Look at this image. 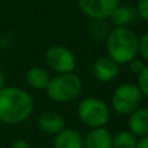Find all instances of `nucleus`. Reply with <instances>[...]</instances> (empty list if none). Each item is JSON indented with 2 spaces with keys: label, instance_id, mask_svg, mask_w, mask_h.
I'll return each instance as SVG.
<instances>
[{
  "label": "nucleus",
  "instance_id": "obj_1",
  "mask_svg": "<svg viewBox=\"0 0 148 148\" xmlns=\"http://www.w3.org/2000/svg\"><path fill=\"white\" fill-rule=\"evenodd\" d=\"M34 110V100L23 88L4 86L0 90V121L7 125H18L29 120Z\"/></svg>",
  "mask_w": 148,
  "mask_h": 148
},
{
  "label": "nucleus",
  "instance_id": "obj_2",
  "mask_svg": "<svg viewBox=\"0 0 148 148\" xmlns=\"http://www.w3.org/2000/svg\"><path fill=\"white\" fill-rule=\"evenodd\" d=\"M138 35L127 26L114 27L107 38L108 57L118 65L127 64L138 57Z\"/></svg>",
  "mask_w": 148,
  "mask_h": 148
},
{
  "label": "nucleus",
  "instance_id": "obj_3",
  "mask_svg": "<svg viewBox=\"0 0 148 148\" xmlns=\"http://www.w3.org/2000/svg\"><path fill=\"white\" fill-rule=\"evenodd\" d=\"M47 95L55 103H70L79 96L82 81L74 73L56 74L47 84Z\"/></svg>",
  "mask_w": 148,
  "mask_h": 148
},
{
  "label": "nucleus",
  "instance_id": "obj_4",
  "mask_svg": "<svg viewBox=\"0 0 148 148\" xmlns=\"http://www.w3.org/2000/svg\"><path fill=\"white\" fill-rule=\"evenodd\" d=\"M77 114L79 121L87 127H105L110 118V109L104 100L95 96H88L79 101L77 107Z\"/></svg>",
  "mask_w": 148,
  "mask_h": 148
},
{
  "label": "nucleus",
  "instance_id": "obj_5",
  "mask_svg": "<svg viewBox=\"0 0 148 148\" xmlns=\"http://www.w3.org/2000/svg\"><path fill=\"white\" fill-rule=\"evenodd\" d=\"M144 96L135 83H122L114 90L110 104L117 114L129 116L140 108Z\"/></svg>",
  "mask_w": 148,
  "mask_h": 148
},
{
  "label": "nucleus",
  "instance_id": "obj_6",
  "mask_svg": "<svg viewBox=\"0 0 148 148\" xmlns=\"http://www.w3.org/2000/svg\"><path fill=\"white\" fill-rule=\"evenodd\" d=\"M47 66L56 74L73 73L77 65L75 55L65 46H52L47 49L44 56Z\"/></svg>",
  "mask_w": 148,
  "mask_h": 148
},
{
  "label": "nucleus",
  "instance_id": "obj_7",
  "mask_svg": "<svg viewBox=\"0 0 148 148\" xmlns=\"http://www.w3.org/2000/svg\"><path fill=\"white\" fill-rule=\"evenodd\" d=\"M83 14L94 20H105L120 5V0H77Z\"/></svg>",
  "mask_w": 148,
  "mask_h": 148
},
{
  "label": "nucleus",
  "instance_id": "obj_8",
  "mask_svg": "<svg viewBox=\"0 0 148 148\" xmlns=\"http://www.w3.org/2000/svg\"><path fill=\"white\" fill-rule=\"evenodd\" d=\"M91 73H92V77L96 81L105 83V82L113 81L118 75V73H120V65L113 61L110 57L103 56L92 64Z\"/></svg>",
  "mask_w": 148,
  "mask_h": 148
},
{
  "label": "nucleus",
  "instance_id": "obj_9",
  "mask_svg": "<svg viewBox=\"0 0 148 148\" xmlns=\"http://www.w3.org/2000/svg\"><path fill=\"white\" fill-rule=\"evenodd\" d=\"M36 126L42 133L48 135H57L65 129V118L57 112L47 110L38 117Z\"/></svg>",
  "mask_w": 148,
  "mask_h": 148
},
{
  "label": "nucleus",
  "instance_id": "obj_10",
  "mask_svg": "<svg viewBox=\"0 0 148 148\" xmlns=\"http://www.w3.org/2000/svg\"><path fill=\"white\" fill-rule=\"evenodd\" d=\"M112 136V133L105 127L91 129L83 138V146L84 148H113Z\"/></svg>",
  "mask_w": 148,
  "mask_h": 148
},
{
  "label": "nucleus",
  "instance_id": "obj_11",
  "mask_svg": "<svg viewBox=\"0 0 148 148\" xmlns=\"http://www.w3.org/2000/svg\"><path fill=\"white\" fill-rule=\"evenodd\" d=\"M129 131L138 138L148 136V110L146 108H138L129 114Z\"/></svg>",
  "mask_w": 148,
  "mask_h": 148
},
{
  "label": "nucleus",
  "instance_id": "obj_12",
  "mask_svg": "<svg viewBox=\"0 0 148 148\" xmlns=\"http://www.w3.org/2000/svg\"><path fill=\"white\" fill-rule=\"evenodd\" d=\"M53 148H84L83 136L74 129H66L55 135Z\"/></svg>",
  "mask_w": 148,
  "mask_h": 148
},
{
  "label": "nucleus",
  "instance_id": "obj_13",
  "mask_svg": "<svg viewBox=\"0 0 148 148\" xmlns=\"http://www.w3.org/2000/svg\"><path fill=\"white\" fill-rule=\"evenodd\" d=\"M49 79L51 77H49L48 72L42 66H33L26 73L27 84L34 90H46Z\"/></svg>",
  "mask_w": 148,
  "mask_h": 148
},
{
  "label": "nucleus",
  "instance_id": "obj_14",
  "mask_svg": "<svg viewBox=\"0 0 148 148\" xmlns=\"http://www.w3.org/2000/svg\"><path fill=\"white\" fill-rule=\"evenodd\" d=\"M112 23L116 27H125L127 23H130L134 18V9L127 5H118L113 13L109 16Z\"/></svg>",
  "mask_w": 148,
  "mask_h": 148
},
{
  "label": "nucleus",
  "instance_id": "obj_15",
  "mask_svg": "<svg viewBox=\"0 0 148 148\" xmlns=\"http://www.w3.org/2000/svg\"><path fill=\"white\" fill-rule=\"evenodd\" d=\"M139 138L129 130H122L112 136L113 148H136Z\"/></svg>",
  "mask_w": 148,
  "mask_h": 148
},
{
  "label": "nucleus",
  "instance_id": "obj_16",
  "mask_svg": "<svg viewBox=\"0 0 148 148\" xmlns=\"http://www.w3.org/2000/svg\"><path fill=\"white\" fill-rule=\"evenodd\" d=\"M136 77H138V82L135 83L136 87L140 90V92L143 94L144 97L148 96V66Z\"/></svg>",
  "mask_w": 148,
  "mask_h": 148
},
{
  "label": "nucleus",
  "instance_id": "obj_17",
  "mask_svg": "<svg viewBox=\"0 0 148 148\" xmlns=\"http://www.w3.org/2000/svg\"><path fill=\"white\" fill-rule=\"evenodd\" d=\"M138 56L142 60H148V34H143L138 40Z\"/></svg>",
  "mask_w": 148,
  "mask_h": 148
},
{
  "label": "nucleus",
  "instance_id": "obj_18",
  "mask_svg": "<svg viewBox=\"0 0 148 148\" xmlns=\"http://www.w3.org/2000/svg\"><path fill=\"white\" fill-rule=\"evenodd\" d=\"M127 64H129V69H130V72L133 74H135V75H138L139 73H142L147 68L146 61L142 60L140 57H135V59H133L131 61H129Z\"/></svg>",
  "mask_w": 148,
  "mask_h": 148
},
{
  "label": "nucleus",
  "instance_id": "obj_19",
  "mask_svg": "<svg viewBox=\"0 0 148 148\" xmlns=\"http://www.w3.org/2000/svg\"><path fill=\"white\" fill-rule=\"evenodd\" d=\"M136 13L140 20L148 21V0H136Z\"/></svg>",
  "mask_w": 148,
  "mask_h": 148
},
{
  "label": "nucleus",
  "instance_id": "obj_20",
  "mask_svg": "<svg viewBox=\"0 0 148 148\" xmlns=\"http://www.w3.org/2000/svg\"><path fill=\"white\" fill-rule=\"evenodd\" d=\"M10 148H31V146L25 140V139H17L12 143Z\"/></svg>",
  "mask_w": 148,
  "mask_h": 148
},
{
  "label": "nucleus",
  "instance_id": "obj_21",
  "mask_svg": "<svg viewBox=\"0 0 148 148\" xmlns=\"http://www.w3.org/2000/svg\"><path fill=\"white\" fill-rule=\"evenodd\" d=\"M136 148H148V136L139 138L138 144H136Z\"/></svg>",
  "mask_w": 148,
  "mask_h": 148
},
{
  "label": "nucleus",
  "instance_id": "obj_22",
  "mask_svg": "<svg viewBox=\"0 0 148 148\" xmlns=\"http://www.w3.org/2000/svg\"><path fill=\"white\" fill-rule=\"evenodd\" d=\"M4 86H5V77H4V74L0 72V90H1Z\"/></svg>",
  "mask_w": 148,
  "mask_h": 148
}]
</instances>
